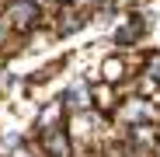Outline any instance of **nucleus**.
<instances>
[{
    "mask_svg": "<svg viewBox=\"0 0 160 157\" xmlns=\"http://www.w3.org/2000/svg\"><path fill=\"white\" fill-rule=\"evenodd\" d=\"M153 73H160V60H157V63H153Z\"/></svg>",
    "mask_w": 160,
    "mask_h": 157,
    "instance_id": "nucleus-1",
    "label": "nucleus"
}]
</instances>
